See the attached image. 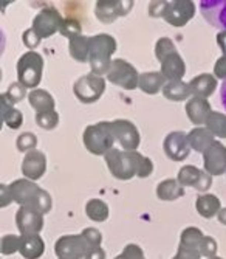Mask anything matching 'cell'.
<instances>
[{
    "instance_id": "obj_12",
    "label": "cell",
    "mask_w": 226,
    "mask_h": 259,
    "mask_svg": "<svg viewBox=\"0 0 226 259\" xmlns=\"http://www.w3.org/2000/svg\"><path fill=\"white\" fill-rule=\"evenodd\" d=\"M163 149H164L166 157L171 158L172 161L186 160L189 157V152H191V146H189V141H188V134H185L183 131L171 132L164 138Z\"/></svg>"
},
{
    "instance_id": "obj_31",
    "label": "cell",
    "mask_w": 226,
    "mask_h": 259,
    "mask_svg": "<svg viewBox=\"0 0 226 259\" xmlns=\"http://www.w3.org/2000/svg\"><path fill=\"white\" fill-rule=\"evenodd\" d=\"M85 214L93 222H104L108 219V206L101 199H92L85 205Z\"/></svg>"
},
{
    "instance_id": "obj_49",
    "label": "cell",
    "mask_w": 226,
    "mask_h": 259,
    "mask_svg": "<svg viewBox=\"0 0 226 259\" xmlns=\"http://www.w3.org/2000/svg\"><path fill=\"white\" fill-rule=\"evenodd\" d=\"M215 39H217V45L220 47L221 53L226 56V30L224 31H218L217 36H215Z\"/></svg>"
},
{
    "instance_id": "obj_21",
    "label": "cell",
    "mask_w": 226,
    "mask_h": 259,
    "mask_svg": "<svg viewBox=\"0 0 226 259\" xmlns=\"http://www.w3.org/2000/svg\"><path fill=\"white\" fill-rule=\"evenodd\" d=\"M189 87L194 97L208 100L217 89V78L211 73H201L189 81Z\"/></svg>"
},
{
    "instance_id": "obj_1",
    "label": "cell",
    "mask_w": 226,
    "mask_h": 259,
    "mask_svg": "<svg viewBox=\"0 0 226 259\" xmlns=\"http://www.w3.org/2000/svg\"><path fill=\"white\" fill-rule=\"evenodd\" d=\"M10 193L13 202L20 206H31L39 213L47 214L51 211V196L28 179H19L10 185Z\"/></svg>"
},
{
    "instance_id": "obj_48",
    "label": "cell",
    "mask_w": 226,
    "mask_h": 259,
    "mask_svg": "<svg viewBox=\"0 0 226 259\" xmlns=\"http://www.w3.org/2000/svg\"><path fill=\"white\" fill-rule=\"evenodd\" d=\"M85 259H105V251H104L101 247L92 248V250H90V251L87 253Z\"/></svg>"
},
{
    "instance_id": "obj_37",
    "label": "cell",
    "mask_w": 226,
    "mask_h": 259,
    "mask_svg": "<svg viewBox=\"0 0 226 259\" xmlns=\"http://www.w3.org/2000/svg\"><path fill=\"white\" fill-rule=\"evenodd\" d=\"M4 95L8 98V101H10L11 104H17L19 101H22V100H24V98L27 97V87H24L19 81H17V82H13V84L8 87V90L4 93Z\"/></svg>"
},
{
    "instance_id": "obj_2",
    "label": "cell",
    "mask_w": 226,
    "mask_h": 259,
    "mask_svg": "<svg viewBox=\"0 0 226 259\" xmlns=\"http://www.w3.org/2000/svg\"><path fill=\"white\" fill-rule=\"evenodd\" d=\"M144 155L137 151H120L113 148L104 155V161L110 174L118 180H130L138 176L140 164Z\"/></svg>"
},
{
    "instance_id": "obj_28",
    "label": "cell",
    "mask_w": 226,
    "mask_h": 259,
    "mask_svg": "<svg viewBox=\"0 0 226 259\" xmlns=\"http://www.w3.org/2000/svg\"><path fill=\"white\" fill-rule=\"evenodd\" d=\"M28 101L30 106L37 112V113H43V112H51L54 110V98L50 95L47 90L43 89H36L31 90V93L28 95Z\"/></svg>"
},
{
    "instance_id": "obj_22",
    "label": "cell",
    "mask_w": 226,
    "mask_h": 259,
    "mask_svg": "<svg viewBox=\"0 0 226 259\" xmlns=\"http://www.w3.org/2000/svg\"><path fill=\"white\" fill-rule=\"evenodd\" d=\"M45 251V242L39 234H24L20 236L19 253L25 259H39Z\"/></svg>"
},
{
    "instance_id": "obj_19",
    "label": "cell",
    "mask_w": 226,
    "mask_h": 259,
    "mask_svg": "<svg viewBox=\"0 0 226 259\" xmlns=\"http://www.w3.org/2000/svg\"><path fill=\"white\" fill-rule=\"evenodd\" d=\"M186 113L192 124L201 126V124H206L209 115L212 113V109L206 98L192 97L186 103Z\"/></svg>"
},
{
    "instance_id": "obj_29",
    "label": "cell",
    "mask_w": 226,
    "mask_h": 259,
    "mask_svg": "<svg viewBox=\"0 0 226 259\" xmlns=\"http://www.w3.org/2000/svg\"><path fill=\"white\" fill-rule=\"evenodd\" d=\"M69 52L70 56L81 64L90 61V37L81 34L69 39Z\"/></svg>"
},
{
    "instance_id": "obj_13",
    "label": "cell",
    "mask_w": 226,
    "mask_h": 259,
    "mask_svg": "<svg viewBox=\"0 0 226 259\" xmlns=\"http://www.w3.org/2000/svg\"><path fill=\"white\" fill-rule=\"evenodd\" d=\"M111 131L117 141L123 146L124 151H137L140 146V132L132 121L129 120H115L111 121Z\"/></svg>"
},
{
    "instance_id": "obj_50",
    "label": "cell",
    "mask_w": 226,
    "mask_h": 259,
    "mask_svg": "<svg viewBox=\"0 0 226 259\" xmlns=\"http://www.w3.org/2000/svg\"><path fill=\"white\" fill-rule=\"evenodd\" d=\"M13 202L11 193H10V186L2 185V206H7Z\"/></svg>"
},
{
    "instance_id": "obj_53",
    "label": "cell",
    "mask_w": 226,
    "mask_h": 259,
    "mask_svg": "<svg viewBox=\"0 0 226 259\" xmlns=\"http://www.w3.org/2000/svg\"><path fill=\"white\" fill-rule=\"evenodd\" d=\"M209 259H223V257H218V256H215V257H209Z\"/></svg>"
},
{
    "instance_id": "obj_14",
    "label": "cell",
    "mask_w": 226,
    "mask_h": 259,
    "mask_svg": "<svg viewBox=\"0 0 226 259\" xmlns=\"http://www.w3.org/2000/svg\"><path fill=\"white\" fill-rule=\"evenodd\" d=\"M177 180L183 188L191 186L197 191H208L212 185V176H209L206 171L198 169L197 166H191V164H186L178 171Z\"/></svg>"
},
{
    "instance_id": "obj_10",
    "label": "cell",
    "mask_w": 226,
    "mask_h": 259,
    "mask_svg": "<svg viewBox=\"0 0 226 259\" xmlns=\"http://www.w3.org/2000/svg\"><path fill=\"white\" fill-rule=\"evenodd\" d=\"M132 0H98L95 4V16L102 23H111L118 17H124L133 8Z\"/></svg>"
},
{
    "instance_id": "obj_33",
    "label": "cell",
    "mask_w": 226,
    "mask_h": 259,
    "mask_svg": "<svg viewBox=\"0 0 226 259\" xmlns=\"http://www.w3.org/2000/svg\"><path fill=\"white\" fill-rule=\"evenodd\" d=\"M206 129L218 138H226V115L220 112H214L209 115L206 121Z\"/></svg>"
},
{
    "instance_id": "obj_46",
    "label": "cell",
    "mask_w": 226,
    "mask_h": 259,
    "mask_svg": "<svg viewBox=\"0 0 226 259\" xmlns=\"http://www.w3.org/2000/svg\"><path fill=\"white\" fill-rule=\"evenodd\" d=\"M214 76L218 78V79H224V81H226V56H224V55L215 61V65H214Z\"/></svg>"
},
{
    "instance_id": "obj_30",
    "label": "cell",
    "mask_w": 226,
    "mask_h": 259,
    "mask_svg": "<svg viewBox=\"0 0 226 259\" xmlns=\"http://www.w3.org/2000/svg\"><path fill=\"white\" fill-rule=\"evenodd\" d=\"M163 95L166 100L169 101H185L188 100L192 92H191V87H189V82H185L183 79L182 81H171L164 85L163 89Z\"/></svg>"
},
{
    "instance_id": "obj_20",
    "label": "cell",
    "mask_w": 226,
    "mask_h": 259,
    "mask_svg": "<svg viewBox=\"0 0 226 259\" xmlns=\"http://www.w3.org/2000/svg\"><path fill=\"white\" fill-rule=\"evenodd\" d=\"M161 73L166 78L167 82L171 81H182V78L186 73V65L185 61L178 52L169 55L163 62H161Z\"/></svg>"
},
{
    "instance_id": "obj_6",
    "label": "cell",
    "mask_w": 226,
    "mask_h": 259,
    "mask_svg": "<svg viewBox=\"0 0 226 259\" xmlns=\"http://www.w3.org/2000/svg\"><path fill=\"white\" fill-rule=\"evenodd\" d=\"M105 90V79L99 75L88 73L76 79L73 84V93L75 97L84 103V104H92L96 103Z\"/></svg>"
},
{
    "instance_id": "obj_23",
    "label": "cell",
    "mask_w": 226,
    "mask_h": 259,
    "mask_svg": "<svg viewBox=\"0 0 226 259\" xmlns=\"http://www.w3.org/2000/svg\"><path fill=\"white\" fill-rule=\"evenodd\" d=\"M166 84L167 81L161 72H146L140 75L138 87L141 92L147 93V95H156L158 92H163Z\"/></svg>"
},
{
    "instance_id": "obj_9",
    "label": "cell",
    "mask_w": 226,
    "mask_h": 259,
    "mask_svg": "<svg viewBox=\"0 0 226 259\" xmlns=\"http://www.w3.org/2000/svg\"><path fill=\"white\" fill-rule=\"evenodd\" d=\"M62 22H64V19H62L61 13L56 8L48 7V8H43L37 13V16L33 20L31 28L36 31V34L40 39H47V37H51L53 34H56L58 31H61Z\"/></svg>"
},
{
    "instance_id": "obj_8",
    "label": "cell",
    "mask_w": 226,
    "mask_h": 259,
    "mask_svg": "<svg viewBox=\"0 0 226 259\" xmlns=\"http://www.w3.org/2000/svg\"><path fill=\"white\" fill-rule=\"evenodd\" d=\"M90 247L82 234H65L54 244L58 259H85Z\"/></svg>"
},
{
    "instance_id": "obj_27",
    "label": "cell",
    "mask_w": 226,
    "mask_h": 259,
    "mask_svg": "<svg viewBox=\"0 0 226 259\" xmlns=\"http://www.w3.org/2000/svg\"><path fill=\"white\" fill-rule=\"evenodd\" d=\"M195 208L201 218L211 219L218 214V211L221 209V202L214 194H201L195 200Z\"/></svg>"
},
{
    "instance_id": "obj_24",
    "label": "cell",
    "mask_w": 226,
    "mask_h": 259,
    "mask_svg": "<svg viewBox=\"0 0 226 259\" xmlns=\"http://www.w3.org/2000/svg\"><path fill=\"white\" fill-rule=\"evenodd\" d=\"M185 196V188L180 185L177 179H166L158 183L156 197L164 202H172Z\"/></svg>"
},
{
    "instance_id": "obj_35",
    "label": "cell",
    "mask_w": 226,
    "mask_h": 259,
    "mask_svg": "<svg viewBox=\"0 0 226 259\" xmlns=\"http://www.w3.org/2000/svg\"><path fill=\"white\" fill-rule=\"evenodd\" d=\"M36 123L43 131H53L59 123V113L56 110L37 113L36 115Z\"/></svg>"
},
{
    "instance_id": "obj_47",
    "label": "cell",
    "mask_w": 226,
    "mask_h": 259,
    "mask_svg": "<svg viewBox=\"0 0 226 259\" xmlns=\"http://www.w3.org/2000/svg\"><path fill=\"white\" fill-rule=\"evenodd\" d=\"M166 4L167 2H150V5H149V14H150V17H155V19L156 17H163Z\"/></svg>"
},
{
    "instance_id": "obj_5",
    "label": "cell",
    "mask_w": 226,
    "mask_h": 259,
    "mask_svg": "<svg viewBox=\"0 0 226 259\" xmlns=\"http://www.w3.org/2000/svg\"><path fill=\"white\" fill-rule=\"evenodd\" d=\"M43 73V58L36 52H27L17 61V79L19 82L27 87L36 90V87L42 81Z\"/></svg>"
},
{
    "instance_id": "obj_52",
    "label": "cell",
    "mask_w": 226,
    "mask_h": 259,
    "mask_svg": "<svg viewBox=\"0 0 226 259\" xmlns=\"http://www.w3.org/2000/svg\"><path fill=\"white\" fill-rule=\"evenodd\" d=\"M217 218H218V222H220V224L226 225V208H221V209L218 211Z\"/></svg>"
},
{
    "instance_id": "obj_45",
    "label": "cell",
    "mask_w": 226,
    "mask_h": 259,
    "mask_svg": "<svg viewBox=\"0 0 226 259\" xmlns=\"http://www.w3.org/2000/svg\"><path fill=\"white\" fill-rule=\"evenodd\" d=\"M153 172V163L149 157H143L141 164H140V169H138V176L140 179H146Z\"/></svg>"
},
{
    "instance_id": "obj_26",
    "label": "cell",
    "mask_w": 226,
    "mask_h": 259,
    "mask_svg": "<svg viewBox=\"0 0 226 259\" xmlns=\"http://www.w3.org/2000/svg\"><path fill=\"white\" fill-rule=\"evenodd\" d=\"M188 141L191 149H194L195 152H205L212 143H214V135L206 129V127H194L189 134H188Z\"/></svg>"
},
{
    "instance_id": "obj_4",
    "label": "cell",
    "mask_w": 226,
    "mask_h": 259,
    "mask_svg": "<svg viewBox=\"0 0 226 259\" xmlns=\"http://www.w3.org/2000/svg\"><path fill=\"white\" fill-rule=\"evenodd\" d=\"M82 141L85 149L93 155H105L113 149V143L117 141L111 131V121H99L90 124L82 134Z\"/></svg>"
},
{
    "instance_id": "obj_11",
    "label": "cell",
    "mask_w": 226,
    "mask_h": 259,
    "mask_svg": "<svg viewBox=\"0 0 226 259\" xmlns=\"http://www.w3.org/2000/svg\"><path fill=\"white\" fill-rule=\"evenodd\" d=\"M195 14V5L191 0H174V2H167L163 19L172 27H185L186 23L194 17Z\"/></svg>"
},
{
    "instance_id": "obj_17",
    "label": "cell",
    "mask_w": 226,
    "mask_h": 259,
    "mask_svg": "<svg viewBox=\"0 0 226 259\" xmlns=\"http://www.w3.org/2000/svg\"><path fill=\"white\" fill-rule=\"evenodd\" d=\"M200 11L209 25L226 30V0H201Z\"/></svg>"
},
{
    "instance_id": "obj_38",
    "label": "cell",
    "mask_w": 226,
    "mask_h": 259,
    "mask_svg": "<svg viewBox=\"0 0 226 259\" xmlns=\"http://www.w3.org/2000/svg\"><path fill=\"white\" fill-rule=\"evenodd\" d=\"M59 33L62 36H65V37H69V39L81 36V23L76 19H72V17L70 19H64Z\"/></svg>"
},
{
    "instance_id": "obj_18",
    "label": "cell",
    "mask_w": 226,
    "mask_h": 259,
    "mask_svg": "<svg viewBox=\"0 0 226 259\" xmlns=\"http://www.w3.org/2000/svg\"><path fill=\"white\" fill-rule=\"evenodd\" d=\"M45 171H47V157H45L42 151L34 149L25 154L24 161H22V174H24V179L36 182L45 174Z\"/></svg>"
},
{
    "instance_id": "obj_42",
    "label": "cell",
    "mask_w": 226,
    "mask_h": 259,
    "mask_svg": "<svg viewBox=\"0 0 226 259\" xmlns=\"http://www.w3.org/2000/svg\"><path fill=\"white\" fill-rule=\"evenodd\" d=\"M115 259H146L144 257V251L140 245L137 244H129L124 247L123 253L118 254Z\"/></svg>"
},
{
    "instance_id": "obj_16",
    "label": "cell",
    "mask_w": 226,
    "mask_h": 259,
    "mask_svg": "<svg viewBox=\"0 0 226 259\" xmlns=\"http://www.w3.org/2000/svg\"><path fill=\"white\" fill-rule=\"evenodd\" d=\"M203 163L205 171L209 176H221L226 172V146L220 141L214 143L203 152Z\"/></svg>"
},
{
    "instance_id": "obj_51",
    "label": "cell",
    "mask_w": 226,
    "mask_h": 259,
    "mask_svg": "<svg viewBox=\"0 0 226 259\" xmlns=\"http://www.w3.org/2000/svg\"><path fill=\"white\" fill-rule=\"evenodd\" d=\"M220 100H221V104H223V107L226 110V81L220 87Z\"/></svg>"
},
{
    "instance_id": "obj_40",
    "label": "cell",
    "mask_w": 226,
    "mask_h": 259,
    "mask_svg": "<svg viewBox=\"0 0 226 259\" xmlns=\"http://www.w3.org/2000/svg\"><path fill=\"white\" fill-rule=\"evenodd\" d=\"M81 234L84 236V239L87 241V244H88L90 250L101 247V242H102V234H101V231H99L98 228H85V230H82V233H81Z\"/></svg>"
},
{
    "instance_id": "obj_15",
    "label": "cell",
    "mask_w": 226,
    "mask_h": 259,
    "mask_svg": "<svg viewBox=\"0 0 226 259\" xmlns=\"http://www.w3.org/2000/svg\"><path fill=\"white\" fill-rule=\"evenodd\" d=\"M16 225L20 234H39L43 228V214L31 206H20L16 213Z\"/></svg>"
},
{
    "instance_id": "obj_32",
    "label": "cell",
    "mask_w": 226,
    "mask_h": 259,
    "mask_svg": "<svg viewBox=\"0 0 226 259\" xmlns=\"http://www.w3.org/2000/svg\"><path fill=\"white\" fill-rule=\"evenodd\" d=\"M205 239V234L201 233L197 227H188L182 231V236H180V244L182 247L186 248H197L200 250V244Z\"/></svg>"
},
{
    "instance_id": "obj_44",
    "label": "cell",
    "mask_w": 226,
    "mask_h": 259,
    "mask_svg": "<svg viewBox=\"0 0 226 259\" xmlns=\"http://www.w3.org/2000/svg\"><path fill=\"white\" fill-rule=\"evenodd\" d=\"M200 257H201L200 250H197V248H186V247L178 245V251H177V254L172 259H200Z\"/></svg>"
},
{
    "instance_id": "obj_41",
    "label": "cell",
    "mask_w": 226,
    "mask_h": 259,
    "mask_svg": "<svg viewBox=\"0 0 226 259\" xmlns=\"http://www.w3.org/2000/svg\"><path fill=\"white\" fill-rule=\"evenodd\" d=\"M217 250H218V245H217V241L211 236H205V239L201 241L200 244V253L203 257H215L217 254Z\"/></svg>"
},
{
    "instance_id": "obj_36",
    "label": "cell",
    "mask_w": 226,
    "mask_h": 259,
    "mask_svg": "<svg viewBox=\"0 0 226 259\" xmlns=\"http://www.w3.org/2000/svg\"><path fill=\"white\" fill-rule=\"evenodd\" d=\"M16 146L20 152H30V151H34L36 146H37V137L31 132H24L20 134L16 140Z\"/></svg>"
},
{
    "instance_id": "obj_39",
    "label": "cell",
    "mask_w": 226,
    "mask_h": 259,
    "mask_svg": "<svg viewBox=\"0 0 226 259\" xmlns=\"http://www.w3.org/2000/svg\"><path fill=\"white\" fill-rule=\"evenodd\" d=\"M19 247H20V238L16 236V234H7V236L2 238V242H0L2 254H14L16 251H19Z\"/></svg>"
},
{
    "instance_id": "obj_7",
    "label": "cell",
    "mask_w": 226,
    "mask_h": 259,
    "mask_svg": "<svg viewBox=\"0 0 226 259\" xmlns=\"http://www.w3.org/2000/svg\"><path fill=\"white\" fill-rule=\"evenodd\" d=\"M107 81L126 90H135L140 82V73L126 59H113L107 72Z\"/></svg>"
},
{
    "instance_id": "obj_25",
    "label": "cell",
    "mask_w": 226,
    "mask_h": 259,
    "mask_svg": "<svg viewBox=\"0 0 226 259\" xmlns=\"http://www.w3.org/2000/svg\"><path fill=\"white\" fill-rule=\"evenodd\" d=\"M0 115H2V124L10 129H19L24 123V115L8 101V98L2 93V103H0Z\"/></svg>"
},
{
    "instance_id": "obj_3",
    "label": "cell",
    "mask_w": 226,
    "mask_h": 259,
    "mask_svg": "<svg viewBox=\"0 0 226 259\" xmlns=\"http://www.w3.org/2000/svg\"><path fill=\"white\" fill-rule=\"evenodd\" d=\"M117 52V40L113 36L101 33L90 37V68L95 75H107L111 65V56Z\"/></svg>"
},
{
    "instance_id": "obj_43",
    "label": "cell",
    "mask_w": 226,
    "mask_h": 259,
    "mask_svg": "<svg viewBox=\"0 0 226 259\" xmlns=\"http://www.w3.org/2000/svg\"><path fill=\"white\" fill-rule=\"evenodd\" d=\"M22 40H24L25 47H28V49L33 52L34 49H37V47H39V44H40L42 39L36 34V31L33 28H30V30H27L24 33V36H22Z\"/></svg>"
},
{
    "instance_id": "obj_34",
    "label": "cell",
    "mask_w": 226,
    "mask_h": 259,
    "mask_svg": "<svg viewBox=\"0 0 226 259\" xmlns=\"http://www.w3.org/2000/svg\"><path fill=\"white\" fill-rule=\"evenodd\" d=\"M175 52H177V47L172 42V39L161 37V39L156 40V45H155V58L160 61V62H163L169 55H172Z\"/></svg>"
}]
</instances>
